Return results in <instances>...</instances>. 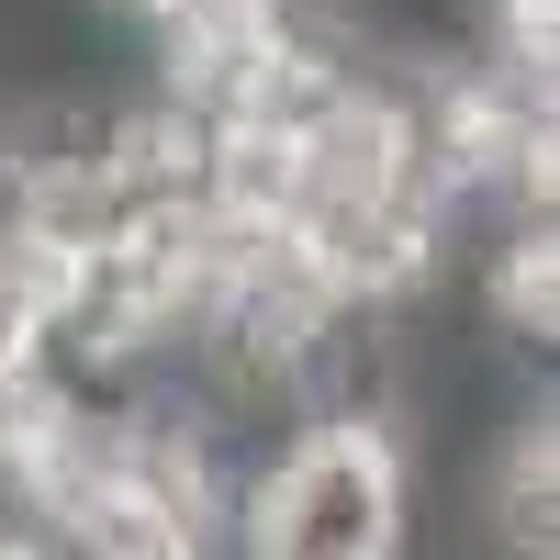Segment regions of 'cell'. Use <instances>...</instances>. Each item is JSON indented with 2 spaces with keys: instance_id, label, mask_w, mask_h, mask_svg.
Returning <instances> with one entry per match:
<instances>
[{
  "instance_id": "cell-1",
  "label": "cell",
  "mask_w": 560,
  "mask_h": 560,
  "mask_svg": "<svg viewBox=\"0 0 560 560\" xmlns=\"http://www.w3.org/2000/svg\"><path fill=\"white\" fill-rule=\"evenodd\" d=\"M57 471H45L34 427H0V560H45L57 549Z\"/></svg>"
}]
</instances>
